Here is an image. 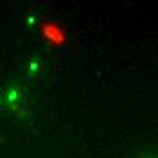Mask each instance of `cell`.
Returning a JSON list of instances; mask_svg holds the SVG:
<instances>
[{
    "label": "cell",
    "instance_id": "cell-1",
    "mask_svg": "<svg viewBox=\"0 0 158 158\" xmlns=\"http://www.w3.org/2000/svg\"><path fill=\"white\" fill-rule=\"evenodd\" d=\"M27 109V93L18 84H7L0 87V113L22 114Z\"/></svg>",
    "mask_w": 158,
    "mask_h": 158
},
{
    "label": "cell",
    "instance_id": "cell-2",
    "mask_svg": "<svg viewBox=\"0 0 158 158\" xmlns=\"http://www.w3.org/2000/svg\"><path fill=\"white\" fill-rule=\"evenodd\" d=\"M46 75V60L42 56H31L26 62V77L29 80H40Z\"/></svg>",
    "mask_w": 158,
    "mask_h": 158
},
{
    "label": "cell",
    "instance_id": "cell-3",
    "mask_svg": "<svg viewBox=\"0 0 158 158\" xmlns=\"http://www.w3.org/2000/svg\"><path fill=\"white\" fill-rule=\"evenodd\" d=\"M142 158H156V156H151V155H147V156H142Z\"/></svg>",
    "mask_w": 158,
    "mask_h": 158
}]
</instances>
